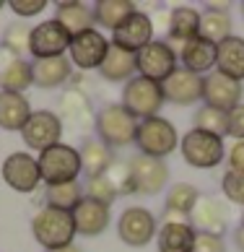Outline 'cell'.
Masks as SVG:
<instances>
[{
	"label": "cell",
	"mask_w": 244,
	"mask_h": 252,
	"mask_svg": "<svg viewBox=\"0 0 244 252\" xmlns=\"http://www.w3.org/2000/svg\"><path fill=\"white\" fill-rule=\"evenodd\" d=\"M31 234L44 247V252L60 250V247L73 245V239H76V223H73V216L68 211H58V208L44 205L31 219Z\"/></svg>",
	"instance_id": "6da1fadb"
},
{
	"label": "cell",
	"mask_w": 244,
	"mask_h": 252,
	"mask_svg": "<svg viewBox=\"0 0 244 252\" xmlns=\"http://www.w3.org/2000/svg\"><path fill=\"white\" fill-rule=\"evenodd\" d=\"M93 130L99 141L109 148H125L135 143L138 135V120L122 104H107L93 117Z\"/></svg>",
	"instance_id": "7a4b0ae2"
},
{
	"label": "cell",
	"mask_w": 244,
	"mask_h": 252,
	"mask_svg": "<svg viewBox=\"0 0 244 252\" xmlns=\"http://www.w3.org/2000/svg\"><path fill=\"white\" fill-rule=\"evenodd\" d=\"M39 164V174L44 185H62V182H76L81 177V154L78 148L58 143L52 148L39 154L36 158Z\"/></svg>",
	"instance_id": "3957f363"
},
{
	"label": "cell",
	"mask_w": 244,
	"mask_h": 252,
	"mask_svg": "<svg viewBox=\"0 0 244 252\" xmlns=\"http://www.w3.org/2000/svg\"><path fill=\"white\" fill-rule=\"evenodd\" d=\"M135 146L140 156H151V158H164L180 146V135L177 127L164 117H148L138 123V135H135Z\"/></svg>",
	"instance_id": "277c9868"
},
{
	"label": "cell",
	"mask_w": 244,
	"mask_h": 252,
	"mask_svg": "<svg viewBox=\"0 0 244 252\" xmlns=\"http://www.w3.org/2000/svg\"><path fill=\"white\" fill-rule=\"evenodd\" d=\"M122 107H125L135 120L158 117V112H161V107H164L161 83L148 81L143 76L130 78L125 83V89H122Z\"/></svg>",
	"instance_id": "5b68a950"
},
{
	"label": "cell",
	"mask_w": 244,
	"mask_h": 252,
	"mask_svg": "<svg viewBox=\"0 0 244 252\" xmlns=\"http://www.w3.org/2000/svg\"><path fill=\"white\" fill-rule=\"evenodd\" d=\"M180 151L182 158L195 169H213L226 158V146L223 138L203 133V130H190L184 133V138H180Z\"/></svg>",
	"instance_id": "8992f818"
},
{
	"label": "cell",
	"mask_w": 244,
	"mask_h": 252,
	"mask_svg": "<svg viewBox=\"0 0 244 252\" xmlns=\"http://www.w3.org/2000/svg\"><path fill=\"white\" fill-rule=\"evenodd\" d=\"M177 60H180L177 58V50L169 42H161V39H153L140 52H135L138 73L148 81H156V83H164L177 70Z\"/></svg>",
	"instance_id": "52a82bcc"
},
{
	"label": "cell",
	"mask_w": 244,
	"mask_h": 252,
	"mask_svg": "<svg viewBox=\"0 0 244 252\" xmlns=\"http://www.w3.org/2000/svg\"><path fill=\"white\" fill-rule=\"evenodd\" d=\"M21 138L24 143L31 148V151H47V148L58 146L60 138H62V120L58 112L52 109H39V112H31L29 123L24 125L21 130Z\"/></svg>",
	"instance_id": "ba28073f"
},
{
	"label": "cell",
	"mask_w": 244,
	"mask_h": 252,
	"mask_svg": "<svg viewBox=\"0 0 244 252\" xmlns=\"http://www.w3.org/2000/svg\"><path fill=\"white\" fill-rule=\"evenodd\" d=\"M73 36L65 32V26H60L55 18L42 21L39 26H31L29 36V55H34V60H50V58H62L70 47Z\"/></svg>",
	"instance_id": "9c48e42d"
},
{
	"label": "cell",
	"mask_w": 244,
	"mask_h": 252,
	"mask_svg": "<svg viewBox=\"0 0 244 252\" xmlns=\"http://www.w3.org/2000/svg\"><path fill=\"white\" fill-rule=\"evenodd\" d=\"M156 219L148 208L140 205H130L122 211V216L117 221V234L127 247H146L148 242H153L156 237Z\"/></svg>",
	"instance_id": "30bf717a"
},
{
	"label": "cell",
	"mask_w": 244,
	"mask_h": 252,
	"mask_svg": "<svg viewBox=\"0 0 244 252\" xmlns=\"http://www.w3.org/2000/svg\"><path fill=\"white\" fill-rule=\"evenodd\" d=\"M68 52H70V63L78 65L81 70H99L109 52V42L99 29H89L73 36Z\"/></svg>",
	"instance_id": "8fae6325"
},
{
	"label": "cell",
	"mask_w": 244,
	"mask_h": 252,
	"mask_svg": "<svg viewBox=\"0 0 244 252\" xmlns=\"http://www.w3.org/2000/svg\"><path fill=\"white\" fill-rule=\"evenodd\" d=\"M130 166V180L138 195H158L166 182H169V166L161 158H151V156H135L127 161Z\"/></svg>",
	"instance_id": "7c38bea8"
},
{
	"label": "cell",
	"mask_w": 244,
	"mask_h": 252,
	"mask_svg": "<svg viewBox=\"0 0 244 252\" xmlns=\"http://www.w3.org/2000/svg\"><path fill=\"white\" fill-rule=\"evenodd\" d=\"M242 96H244V83L242 81H234V78L223 76L218 70H213L203 78V101L208 107L231 112L234 107L242 104Z\"/></svg>",
	"instance_id": "4fadbf2b"
},
{
	"label": "cell",
	"mask_w": 244,
	"mask_h": 252,
	"mask_svg": "<svg viewBox=\"0 0 244 252\" xmlns=\"http://www.w3.org/2000/svg\"><path fill=\"white\" fill-rule=\"evenodd\" d=\"M3 180L16 192H34L42 182L39 164L36 158L26 151H16L3 161Z\"/></svg>",
	"instance_id": "5bb4252c"
},
{
	"label": "cell",
	"mask_w": 244,
	"mask_h": 252,
	"mask_svg": "<svg viewBox=\"0 0 244 252\" xmlns=\"http://www.w3.org/2000/svg\"><path fill=\"white\" fill-rule=\"evenodd\" d=\"M161 91H164V101H172L177 107H190L203 99V76L177 68L161 83Z\"/></svg>",
	"instance_id": "9a60e30c"
},
{
	"label": "cell",
	"mask_w": 244,
	"mask_h": 252,
	"mask_svg": "<svg viewBox=\"0 0 244 252\" xmlns=\"http://www.w3.org/2000/svg\"><path fill=\"white\" fill-rule=\"evenodd\" d=\"M151 42H153V21L143 11H135L117 32H112V44H117V47L133 52V55L140 52Z\"/></svg>",
	"instance_id": "2e32d148"
},
{
	"label": "cell",
	"mask_w": 244,
	"mask_h": 252,
	"mask_svg": "<svg viewBox=\"0 0 244 252\" xmlns=\"http://www.w3.org/2000/svg\"><path fill=\"white\" fill-rule=\"evenodd\" d=\"M70 216H73V223H76V234L99 237L101 231H107V226H109L112 211H109V205H101V203L83 195V200L73 208Z\"/></svg>",
	"instance_id": "e0dca14e"
},
{
	"label": "cell",
	"mask_w": 244,
	"mask_h": 252,
	"mask_svg": "<svg viewBox=\"0 0 244 252\" xmlns=\"http://www.w3.org/2000/svg\"><path fill=\"white\" fill-rule=\"evenodd\" d=\"M93 107H91V99L86 91H78V89H68L65 94L60 96V120L62 125L68 123L73 130H89L93 125Z\"/></svg>",
	"instance_id": "ac0fdd59"
},
{
	"label": "cell",
	"mask_w": 244,
	"mask_h": 252,
	"mask_svg": "<svg viewBox=\"0 0 244 252\" xmlns=\"http://www.w3.org/2000/svg\"><path fill=\"white\" fill-rule=\"evenodd\" d=\"M190 221H192L195 231H205V234L221 237L223 229H226V221H229V211H226V205H223L221 200L203 198L200 195L198 205H195L192 213H190Z\"/></svg>",
	"instance_id": "d6986e66"
},
{
	"label": "cell",
	"mask_w": 244,
	"mask_h": 252,
	"mask_svg": "<svg viewBox=\"0 0 244 252\" xmlns=\"http://www.w3.org/2000/svg\"><path fill=\"white\" fill-rule=\"evenodd\" d=\"M215 70L244 83V39L242 36L231 34L215 44Z\"/></svg>",
	"instance_id": "ffe728a7"
},
{
	"label": "cell",
	"mask_w": 244,
	"mask_h": 252,
	"mask_svg": "<svg viewBox=\"0 0 244 252\" xmlns=\"http://www.w3.org/2000/svg\"><path fill=\"white\" fill-rule=\"evenodd\" d=\"M31 73H34V86L58 89L73 78V63L65 55L62 58H50V60H34Z\"/></svg>",
	"instance_id": "44dd1931"
},
{
	"label": "cell",
	"mask_w": 244,
	"mask_h": 252,
	"mask_svg": "<svg viewBox=\"0 0 244 252\" xmlns=\"http://www.w3.org/2000/svg\"><path fill=\"white\" fill-rule=\"evenodd\" d=\"M55 21L60 26H65V32L70 36H76L81 32H89L96 26V21H93V8L86 5V3H78V0L58 3V8H55Z\"/></svg>",
	"instance_id": "7402d4cb"
},
{
	"label": "cell",
	"mask_w": 244,
	"mask_h": 252,
	"mask_svg": "<svg viewBox=\"0 0 244 252\" xmlns=\"http://www.w3.org/2000/svg\"><path fill=\"white\" fill-rule=\"evenodd\" d=\"M135 73H138L135 55L109 42V52H107L104 63H101V68H99V76L104 81H112V83H122V81L127 83L130 78H135Z\"/></svg>",
	"instance_id": "603a6c76"
},
{
	"label": "cell",
	"mask_w": 244,
	"mask_h": 252,
	"mask_svg": "<svg viewBox=\"0 0 244 252\" xmlns=\"http://www.w3.org/2000/svg\"><path fill=\"white\" fill-rule=\"evenodd\" d=\"M177 58L182 60L184 70L200 76V73H208V70L215 68V44L195 36V39H190L187 44H182L180 52H177Z\"/></svg>",
	"instance_id": "cb8c5ba5"
},
{
	"label": "cell",
	"mask_w": 244,
	"mask_h": 252,
	"mask_svg": "<svg viewBox=\"0 0 244 252\" xmlns=\"http://www.w3.org/2000/svg\"><path fill=\"white\" fill-rule=\"evenodd\" d=\"M31 117V104L24 94H8L0 91V127L11 130V133H21L24 125Z\"/></svg>",
	"instance_id": "d4e9b609"
},
{
	"label": "cell",
	"mask_w": 244,
	"mask_h": 252,
	"mask_svg": "<svg viewBox=\"0 0 244 252\" xmlns=\"http://www.w3.org/2000/svg\"><path fill=\"white\" fill-rule=\"evenodd\" d=\"M81 169L83 174L89 177H101V174H107V169L112 164H115V156H112V148L104 146L99 141V138H89L86 143L81 146Z\"/></svg>",
	"instance_id": "484cf974"
},
{
	"label": "cell",
	"mask_w": 244,
	"mask_h": 252,
	"mask_svg": "<svg viewBox=\"0 0 244 252\" xmlns=\"http://www.w3.org/2000/svg\"><path fill=\"white\" fill-rule=\"evenodd\" d=\"M198 34H200V13L195 11V8H190V5L174 8L172 16H169V39L182 47V44L195 39Z\"/></svg>",
	"instance_id": "4316f807"
},
{
	"label": "cell",
	"mask_w": 244,
	"mask_h": 252,
	"mask_svg": "<svg viewBox=\"0 0 244 252\" xmlns=\"http://www.w3.org/2000/svg\"><path fill=\"white\" fill-rule=\"evenodd\" d=\"M195 234L198 231L192 229V223H164L156 231L158 252H192Z\"/></svg>",
	"instance_id": "83f0119b"
},
{
	"label": "cell",
	"mask_w": 244,
	"mask_h": 252,
	"mask_svg": "<svg viewBox=\"0 0 244 252\" xmlns=\"http://www.w3.org/2000/svg\"><path fill=\"white\" fill-rule=\"evenodd\" d=\"M91 8H93V21H96L101 29H109V32H117L120 26L138 11L130 0H99V3H93Z\"/></svg>",
	"instance_id": "f1b7e54d"
},
{
	"label": "cell",
	"mask_w": 244,
	"mask_h": 252,
	"mask_svg": "<svg viewBox=\"0 0 244 252\" xmlns=\"http://www.w3.org/2000/svg\"><path fill=\"white\" fill-rule=\"evenodd\" d=\"M198 36L211 44H218L226 36H231V16L226 8L213 5L205 13H200V34Z\"/></svg>",
	"instance_id": "f546056e"
},
{
	"label": "cell",
	"mask_w": 244,
	"mask_h": 252,
	"mask_svg": "<svg viewBox=\"0 0 244 252\" xmlns=\"http://www.w3.org/2000/svg\"><path fill=\"white\" fill-rule=\"evenodd\" d=\"M29 86H34V73H31V63L24 58H13L5 65V70L0 73V91L8 94H24Z\"/></svg>",
	"instance_id": "4dcf8cb0"
},
{
	"label": "cell",
	"mask_w": 244,
	"mask_h": 252,
	"mask_svg": "<svg viewBox=\"0 0 244 252\" xmlns=\"http://www.w3.org/2000/svg\"><path fill=\"white\" fill-rule=\"evenodd\" d=\"M44 200H47L50 208L73 213V208L83 200V188H81L78 180L76 182H62V185H47Z\"/></svg>",
	"instance_id": "1f68e13d"
},
{
	"label": "cell",
	"mask_w": 244,
	"mask_h": 252,
	"mask_svg": "<svg viewBox=\"0 0 244 252\" xmlns=\"http://www.w3.org/2000/svg\"><path fill=\"white\" fill-rule=\"evenodd\" d=\"M192 120H195V130H203V133H211V135H218V138H223L229 133V112H223V109L203 104L195 112Z\"/></svg>",
	"instance_id": "d6a6232c"
},
{
	"label": "cell",
	"mask_w": 244,
	"mask_h": 252,
	"mask_svg": "<svg viewBox=\"0 0 244 252\" xmlns=\"http://www.w3.org/2000/svg\"><path fill=\"white\" fill-rule=\"evenodd\" d=\"M198 200H200V192L190 182H174L172 188L166 190V208L169 211H180V213L190 216L192 208L198 205Z\"/></svg>",
	"instance_id": "836d02e7"
},
{
	"label": "cell",
	"mask_w": 244,
	"mask_h": 252,
	"mask_svg": "<svg viewBox=\"0 0 244 252\" xmlns=\"http://www.w3.org/2000/svg\"><path fill=\"white\" fill-rule=\"evenodd\" d=\"M29 36H31V26L24 21H13L5 26L3 34V47L13 55V58H21V55L29 52Z\"/></svg>",
	"instance_id": "e575fe53"
},
{
	"label": "cell",
	"mask_w": 244,
	"mask_h": 252,
	"mask_svg": "<svg viewBox=\"0 0 244 252\" xmlns=\"http://www.w3.org/2000/svg\"><path fill=\"white\" fill-rule=\"evenodd\" d=\"M83 195L86 198H91V200H96V203H101V205H109L112 208V203L117 200V188L112 185V180L107 174H101V177H91V180L86 182V188H83Z\"/></svg>",
	"instance_id": "d590c367"
},
{
	"label": "cell",
	"mask_w": 244,
	"mask_h": 252,
	"mask_svg": "<svg viewBox=\"0 0 244 252\" xmlns=\"http://www.w3.org/2000/svg\"><path fill=\"white\" fill-rule=\"evenodd\" d=\"M221 190L226 195V200L244 208V174L242 172H226L223 174L221 177Z\"/></svg>",
	"instance_id": "8d00e7d4"
},
{
	"label": "cell",
	"mask_w": 244,
	"mask_h": 252,
	"mask_svg": "<svg viewBox=\"0 0 244 252\" xmlns=\"http://www.w3.org/2000/svg\"><path fill=\"white\" fill-rule=\"evenodd\" d=\"M107 177L112 180V185L117 188V192H122V195H133V192H135L133 180H130V166H127V164L115 161V164L107 169Z\"/></svg>",
	"instance_id": "74e56055"
},
{
	"label": "cell",
	"mask_w": 244,
	"mask_h": 252,
	"mask_svg": "<svg viewBox=\"0 0 244 252\" xmlns=\"http://www.w3.org/2000/svg\"><path fill=\"white\" fill-rule=\"evenodd\" d=\"M192 252H226V245H223V237H215V234H205V231H198V234H195Z\"/></svg>",
	"instance_id": "f35d334b"
},
{
	"label": "cell",
	"mask_w": 244,
	"mask_h": 252,
	"mask_svg": "<svg viewBox=\"0 0 244 252\" xmlns=\"http://www.w3.org/2000/svg\"><path fill=\"white\" fill-rule=\"evenodd\" d=\"M11 11L16 16H21V18H31L36 13H42L44 8H47V0H11Z\"/></svg>",
	"instance_id": "ab89813d"
},
{
	"label": "cell",
	"mask_w": 244,
	"mask_h": 252,
	"mask_svg": "<svg viewBox=\"0 0 244 252\" xmlns=\"http://www.w3.org/2000/svg\"><path fill=\"white\" fill-rule=\"evenodd\" d=\"M231 138H237V141H244V104L234 107L229 112V133Z\"/></svg>",
	"instance_id": "60d3db41"
},
{
	"label": "cell",
	"mask_w": 244,
	"mask_h": 252,
	"mask_svg": "<svg viewBox=\"0 0 244 252\" xmlns=\"http://www.w3.org/2000/svg\"><path fill=\"white\" fill-rule=\"evenodd\" d=\"M229 172L244 174V141H237L229 148Z\"/></svg>",
	"instance_id": "b9f144b4"
},
{
	"label": "cell",
	"mask_w": 244,
	"mask_h": 252,
	"mask_svg": "<svg viewBox=\"0 0 244 252\" xmlns=\"http://www.w3.org/2000/svg\"><path fill=\"white\" fill-rule=\"evenodd\" d=\"M161 221H164V223H190V216H187V213H180V211H169V208H164Z\"/></svg>",
	"instance_id": "7bdbcfd3"
},
{
	"label": "cell",
	"mask_w": 244,
	"mask_h": 252,
	"mask_svg": "<svg viewBox=\"0 0 244 252\" xmlns=\"http://www.w3.org/2000/svg\"><path fill=\"white\" fill-rule=\"evenodd\" d=\"M234 242H237V250L244 252V219H242V223L237 226V231H234Z\"/></svg>",
	"instance_id": "ee69618b"
},
{
	"label": "cell",
	"mask_w": 244,
	"mask_h": 252,
	"mask_svg": "<svg viewBox=\"0 0 244 252\" xmlns=\"http://www.w3.org/2000/svg\"><path fill=\"white\" fill-rule=\"evenodd\" d=\"M11 60H13V55H11V52H8V50L3 47V44H0V73H3V70H5V65H8V63H11Z\"/></svg>",
	"instance_id": "f6af8a7d"
},
{
	"label": "cell",
	"mask_w": 244,
	"mask_h": 252,
	"mask_svg": "<svg viewBox=\"0 0 244 252\" xmlns=\"http://www.w3.org/2000/svg\"><path fill=\"white\" fill-rule=\"evenodd\" d=\"M50 252H83L78 245H68V247H60V250H50Z\"/></svg>",
	"instance_id": "bcb514c9"
},
{
	"label": "cell",
	"mask_w": 244,
	"mask_h": 252,
	"mask_svg": "<svg viewBox=\"0 0 244 252\" xmlns=\"http://www.w3.org/2000/svg\"><path fill=\"white\" fill-rule=\"evenodd\" d=\"M242 18H244V3H242Z\"/></svg>",
	"instance_id": "7dc6e473"
},
{
	"label": "cell",
	"mask_w": 244,
	"mask_h": 252,
	"mask_svg": "<svg viewBox=\"0 0 244 252\" xmlns=\"http://www.w3.org/2000/svg\"><path fill=\"white\" fill-rule=\"evenodd\" d=\"M3 5H5V3H3V0H0V8H3Z\"/></svg>",
	"instance_id": "c3c4849f"
}]
</instances>
